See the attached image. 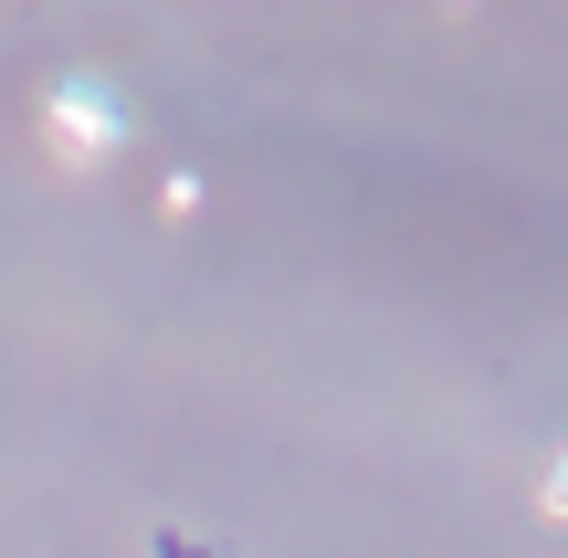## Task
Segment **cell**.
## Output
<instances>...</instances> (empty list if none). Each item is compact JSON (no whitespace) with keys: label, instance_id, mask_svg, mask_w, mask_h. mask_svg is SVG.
Wrapping results in <instances>:
<instances>
[{"label":"cell","instance_id":"6da1fadb","mask_svg":"<svg viewBox=\"0 0 568 558\" xmlns=\"http://www.w3.org/2000/svg\"><path fill=\"white\" fill-rule=\"evenodd\" d=\"M537 506H548V517H568V454L548 464V485H537Z\"/></svg>","mask_w":568,"mask_h":558}]
</instances>
